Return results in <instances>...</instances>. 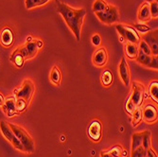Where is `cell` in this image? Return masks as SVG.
I'll list each match as a JSON object with an SVG mask.
<instances>
[{"instance_id": "obj_19", "label": "cell", "mask_w": 158, "mask_h": 157, "mask_svg": "<svg viewBox=\"0 0 158 157\" xmlns=\"http://www.w3.org/2000/svg\"><path fill=\"white\" fill-rule=\"evenodd\" d=\"M124 51H125V54L129 59L135 60L136 56L138 54V47H137V45L133 44V43L126 42Z\"/></svg>"}, {"instance_id": "obj_39", "label": "cell", "mask_w": 158, "mask_h": 157, "mask_svg": "<svg viewBox=\"0 0 158 157\" xmlns=\"http://www.w3.org/2000/svg\"><path fill=\"white\" fill-rule=\"evenodd\" d=\"M152 1H153V0H146V2H147V3H149V4H150V3H152Z\"/></svg>"}, {"instance_id": "obj_25", "label": "cell", "mask_w": 158, "mask_h": 157, "mask_svg": "<svg viewBox=\"0 0 158 157\" xmlns=\"http://www.w3.org/2000/svg\"><path fill=\"white\" fill-rule=\"evenodd\" d=\"M142 134V147L146 151L152 147V133L150 131L141 132Z\"/></svg>"}, {"instance_id": "obj_7", "label": "cell", "mask_w": 158, "mask_h": 157, "mask_svg": "<svg viewBox=\"0 0 158 157\" xmlns=\"http://www.w3.org/2000/svg\"><path fill=\"white\" fill-rule=\"evenodd\" d=\"M0 131H1L2 135L10 142L14 149H16V150H18V151H20L22 152H25L23 145L21 144V142L18 140V138L15 136V134H13V132L11 131V129L10 128L7 121H5V120L0 121Z\"/></svg>"}, {"instance_id": "obj_21", "label": "cell", "mask_w": 158, "mask_h": 157, "mask_svg": "<svg viewBox=\"0 0 158 157\" xmlns=\"http://www.w3.org/2000/svg\"><path fill=\"white\" fill-rule=\"evenodd\" d=\"M113 81H114V76L109 69L104 70L102 73V75H100V82H102V84L104 87L110 86V85L113 83Z\"/></svg>"}, {"instance_id": "obj_5", "label": "cell", "mask_w": 158, "mask_h": 157, "mask_svg": "<svg viewBox=\"0 0 158 157\" xmlns=\"http://www.w3.org/2000/svg\"><path fill=\"white\" fill-rule=\"evenodd\" d=\"M96 16L102 23L105 25H112L119 20V11L116 6L108 5L103 11L97 12Z\"/></svg>"}, {"instance_id": "obj_15", "label": "cell", "mask_w": 158, "mask_h": 157, "mask_svg": "<svg viewBox=\"0 0 158 157\" xmlns=\"http://www.w3.org/2000/svg\"><path fill=\"white\" fill-rule=\"evenodd\" d=\"M14 42L13 31L9 27H5L0 31V44L4 48H10Z\"/></svg>"}, {"instance_id": "obj_26", "label": "cell", "mask_w": 158, "mask_h": 157, "mask_svg": "<svg viewBox=\"0 0 158 157\" xmlns=\"http://www.w3.org/2000/svg\"><path fill=\"white\" fill-rule=\"evenodd\" d=\"M142 147V134L141 133H135L132 135V145H131V151H134L137 148Z\"/></svg>"}, {"instance_id": "obj_2", "label": "cell", "mask_w": 158, "mask_h": 157, "mask_svg": "<svg viewBox=\"0 0 158 157\" xmlns=\"http://www.w3.org/2000/svg\"><path fill=\"white\" fill-rule=\"evenodd\" d=\"M146 95H145V86L141 82L134 81L132 83V92L129 96L126 104H125V110L129 114L132 115L133 112L138 108L141 107L143 101H144Z\"/></svg>"}, {"instance_id": "obj_3", "label": "cell", "mask_w": 158, "mask_h": 157, "mask_svg": "<svg viewBox=\"0 0 158 157\" xmlns=\"http://www.w3.org/2000/svg\"><path fill=\"white\" fill-rule=\"evenodd\" d=\"M10 128L11 129V131L13 132V134H15V136L18 138V140L21 142V144L24 147L25 152L27 153H32L35 151V143L34 140L32 139V137L31 136V134H28L23 127L13 124L10 122H8Z\"/></svg>"}, {"instance_id": "obj_13", "label": "cell", "mask_w": 158, "mask_h": 157, "mask_svg": "<svg viewBox=\"0 0 158 157\" xmlns=\"http://www.w3.org/2000/svg\"><path fill=\"white\" fill-rule=\"evenodd\" d=\"M142 40L147 43V45L150 47L152 50V55L157 56V28L153 31H151L149 32H146L142 35Z\"/></svg>"}, {"instance_id": "obj_9", "label": "cell", "mask_w": 158, "mask_h": 157, "mask_svg": "<svg viewBox=\"0 0 158 157\" xmlns=\"http://www.w3.org/2000/svg\"><path fill=\"white\" fill-rule=\"evenodd\" d=\"M87 134L93 142L98 143V142L100 141V139L102 137V126L99 120L98 119L92 120V122L88 126Z\"/></svg>"}, {"instance_id": "obj_11", "label": "cell", "mask_w": 158, "mask_h": 157, "mask_svg": "<svg viewBox=\"0 0 158 157\" xmlns=\"http://www.w3.org/2000/svg\"><path fill=\"white\" fill-rule=\"evenodd\" d=\"M118 74L120 77V80L125 86H129L131 82V73L130 68H129L128 63L126 61L125 57H122L120 63L118 64Z\"/></svg>"}, {"instance_id": "obj_29", "label": "cell", "mask_w": 158, "mask_h": 157, "mask_svg": "<svg viewBox=\"0 0 158 157\" xmlns=\"http://www.w3.org/2000/svg\"><path fill=\"white\" fill-rule=\"evenodd\" d=\"M28 104L26 101L22 98H16V101H15V108H16V113L17 114H20V113H23L25 112L27 107H28Z\"/></svg>"}, {"instance_id": "obj_34", "label": "cell", "mask_w": 158, "mask_h": 157, "mask_svg": "<svg viewBox=\"0 0 158 157\" xmlns=\"http://www.w3.org/2000/svg\"><path fill=\"white\" fill-rule=\"evenodd\" d=\"M157 67H158V65H157V56L152 55V59H151V62H150V64H149L148 68L157 70Z\"/></svg>"}, {"instance_id": "obj_35", "label": "cell", "mask_w": 158, "mask_h": 157, "mask_svg": "<svg viewBox=\"0 0 158 157\" xmlns=\"http://www.w3.org/2000/svg\"><path fill=\"white\" fill-rule=\"evenodd\" d=\"M100 157H117L113 153H111L108 150L107 151H100Z\"/></svg>"}, {"instance_id": "obj_28", "label": "cell", "mask_w": 158, "mask_h": 157, "mask_svg": "<svg viewBox=\"0 0 158 157\" xmlns=\"http://www.w3.org/2000/svg\"><path fill=\"white\" fill-rule=\"evenodd\" d=\"M135 30L137 31V32H141V33H146V32H149L151 31H152V27L146 25L145 23H141V22H138V23H135L133 27Z\"/></svg>"}, {"instance_id": "obj_24", "label": "cell", "mask_w": 158, "mask_h": 157, "mask_svg": "<svg viewBox=\"0 0 158 157\" xmlns=\"http://www.w3.org/2000/svg\"><path fill=\"white\" fill-rule=\"evenodd\" d=\"M151 59H152V56H149L145 53H143L142 51H140L138 49V54L136 56V58H135V61L140 64L141 65L143 66H146L148 67L149 64H150V62H151Z\"/></svg>"}, {"instance_id": "obj_10", "label": "cell", "mask_w": 158, "mask_h": 157, "mask_svg": "<svg viewBox=\"0 0 158 157\" xmlns=\"http://www.w3.org/2000/svg\"><path fill=\"white\" fill-rule=\"evenodd\" d=\"M108 61V52L105 48H98L92 56V63L97 67H103Z\"/></svg>"}, {"instance_id": "obj_40", "label": "cell", "mask_w": 158, "mask_h": 157, "mask_svg": "<svg viewBox=\"0 0 158 157\" xmlns=\"http://www.w3.org/2000/svg\"><path fill=\"white\" fill-rule=\"evenodd\" d=\"M153 1H157V0H153Z\"/></svg>"}, {"instance_id": "obj_6", "label": "cell", "mask_w": 158, "mask_h": 157, "mask_svg": "<svg viewBox=\"0 0 158 157\" xmlns=\"http://www.w3.org/2000/svg\"><path fill=\"white\" fill-rule=\"evenodd\" d=\"M35 93V85L31 80H25L21 87L14 90V96L16 98H22L30 104L31 98Z\"/></svg>"}, {"instance_id": "obj_20", "label": "cell", "mask_w": 158, "mask_h": 157, "mask_svg": "<svg viewBox=\"0 0 158 157\" xmlns=\"http://www.w3.org/2000/svg\"><path fill=\"white\" fill-rule=\"evenodd\" d=\"M148 93L150 97L152 99L154 102H158V81H152L149 84V89Z\"/></svg>"}, {"instance_id": "obj_33", "label": "cell", "mask_w": 158, "mask_h": 157, "mask_svg": "<svg viewBox=\"0 0 158 157\" xmlns=\"http://www.w3.org/2000/svg\"><path fill=\"white\" fill-rule=\"evenodd\" d=\"M91 42H92V45L95 48H99V46L102 45V37H100L99 34L95 33L94 35H92L91 37Z\"/></svg>"}, {"instance_id": "obj_23", "label": "cell", "mask_w": 158, "mask_h": 157, "mask_svg": "<svg viewBox=\"0 0 158 157\" xmlns=\"http://www.w3.org/2000/svg\"><path fill=\"white\" fill-rule=\"evenodd\" d=\"M48 1H50V0H25V6L27 10H31L37 7L44 6Z\"/></svg>"}, {"instance_id": "obj_27", "label": "cell", "mask_w": 158, "mask_h": 157, "mask_svg": "<svg viewBox=\"0 0 158 157\" xmlns=\"http://www.w3.org/2000/svg\"><path fill=\"white\" fill-rule=\"evenodd\" d=\"M107 6H108V3L105 0H95L92 6V10L95 13H97V12L103 11L107 8Z\"/></svg>"}, {"instance_id": "obj_1", "label": "cell", "mask_w": 158, "mask_h": 157, "mask_svg": "<svg viewBox=\"0 0 158 157\" xmlns=\"http://www.w3.org/2000/svg\"><path fill=\"white\" fill-rule=\"evenodd\" d=\"M57 11L63 16L70 31L75 35L77 41L81 40V27L86 15V10L83 8L75 9L68 6L65 3H59L57 7Z\"/></svg>"}, {"instance_id": "obj_36", "label": "cell", "mask_w": 158, "mask_h": 157, "mask_svg": "<svg viewBox=\"0 0 158 157\" xmlns=\"http://www.w3.org/2000/svg\"><path fill=\"white\" fill-rule=\"evenodd\" d=\"M146 153H147V155H146L147 157H157V153L152 149V147L146 151Z\"/></svg>"}, {"instance_id": "obj_32", "label": "cell", "mask_w": 158, "mask_h": 157, "mask_svg": "<svg viewBox=\"0 0 158 157\" xmlns=\"http://www.w3.org/2000/svg\"><path fill=\"white\" fill-rule=\"evenodd\" d=\"M146 150L143 147H139L134 151H131V157H147Z\"/></svg>"}, {"instance_id": "obj_18", "label": "cell", "mask_w": 158, "mask_h": 157, "mask_svg": "<svg viewBox=\"0 0 158 157\" xmlns=\"http://www.w3.org/2000/svg\"><path fill=\"white\" fill-rule=\"evenodd\" d=\"M49 80L51 81V83L55 86H59L61 84V81H62V72L60 68L57 66V65H54L50 71V75H49Z\"/></svg>"}, {"instance_id": "obj_22", "label": "cell", "mask_w": 158, "mask_h": 157, "mask_svg": "<svg viewBox=\"0 0 158 157\" xmlns=\"http://www.w3.org/2000/svg\"><path fill=\"white\" fill-rule=\"evenodd\" d=\"M132 120H131V123H132V126L134 128L137 127L143 120V118H142V108L141 107H138L136 108L133 114H132Z\"/></svg>"}, {"instance_id": "obj_16", "label": "cell", "mask_w": 158, "mask_h": 157, "mask_svg": "<svg viewBox=\"0 0 158 157\" xmlns=\"http://www.w3.org/2000/svg\"><path fill=\"white\" fill-rule=\"evenodd\" d=\"M137 19L141 23L148 22L149 20L152 19L151 11H150V4L149 3L145 2V3H143L140 6V8L138 10V12H137Z\"/></svg>"}, {"instance_id": "obj_37", "label": "cell", "mask_w": 158, "mask_h": 157, "mask_svg": "<svg viewBox=\"0 0 158 157\" xmlns=\"http://www.w3.org/2000/svg\"><path fill=\"white\" fill-rule=\"evenodd\" d=\"M4 103H5V97L0 93V107H2Z\"/></svg>"}, {"instance_id": "obj_31", "label": "cell", "mask_w": 158, "mask_h": 157, "mask_svg": "<svg viewBox=\"0 0 158 157\" xmlns=\"http://www.w3.org/2000/svg\"><path fill=\"white\" fill-rule=\"evenodd\" d=\"M150 11L152 18H157L158 17V3L157 1H152L150 3Z\"/></svg>"}, {"instance_id": "obj_14", "label": "cell", "mask_w": 158, "mask_h": 157, "mask_svg": "<svg viewBox=\"0 0 158 157\" xmlns=\"http://www.w3.org/2000/svg\"><path fill=\"white\" fill-rule=\"evenodd\" d=\"M15 101H16V97L14 95L10 96L5 98V103L3 104L2 111L5 115L9 118H13L16 115V108H15Z\"/></svg>"}, {"instance_id": "obj_4", "label": "cell", "mask_w": 158, "mask_h": 157, "mask_svg": "<svg viewBox=\"0 0 158 157\" xmlns=\"http://www.w3.org/2000/svg\"><path fill=\"white\" fill-rule=\"evenodd\" d=\"M116 28L120 36L121 42L126 41V42H130V43H133V44L138 45V43L141 40V36L132 26L118 24L116 26Z\"/></svg>"}, {"instance_id": "obj_17", "label": "cell", "mask_w": 158, "mask_h": 157, "mask_svg": "<svg viewBox=\"0 0 158 157\" xmlns=\"http://www.w3.org/2000/svg\"><path fill=\"white\" fill-rule=\"evenodd\" d=\"M10 61L16 68H22L25 64V59L23 58V56L19 52L18 48H15L13 50V52L10 54Z\"/></svg>"}, {"instance_id": "obj_38", "label": "cell", "mask_w": 158, "mask_h": 157, "mask_svg": "<svg viewBox=\"0 0 158 157\" xmlns=\"http://www.w3.org/2000/svg\"><path fill=\"white\" fill-rule=\"evenodd\" d=\"M36 43H37V46H38L39 49L43 48V47H44V42L42 40H36Z\"/></svg>"}, {"instance_id": "obj_30", "label": "cell", "mask_w": 158, "mask_h": 157, "mask_svg": "<svg viewBox=\"0 0 158 157\" xmlns=\"http://www.w3.org/2000/svg\"><path fill=\"white\" fill-rule=\"evenodd\" d=\"M137 47H138V49L140 51H142L143 53H145V54H147L149 56H152V50H151L150 47L147 45V43L145 41L140 40V42L138 43Z\"/></svg>"}, {"instance_id": "obj_8", "label": "cell", "mask_w": 158, "mask_h": 157, "mask_svg": "<svg viewBox=\"0 0 158 157\" xmlns=\"http://www.w3.org/2000/svg\"><path fill=\"white\" fill-rule=\"evenodd\" d=\"M21 55L23 56V58L25 61L27 60H31L37 55L39 51V48L37 46L36 40H33L32 37H28L27 38V42L25 43V45L22 47L17 48Z\"/></svg>"}, {"instance_id": "obj_12", "label": "cell", "mask_w": 158, "mask_h": 157, "mask_svg": "<svg viewBox=\"0 0 158 157\" xmlns=\"http://www.w3.org/2000/svg\"><path fill=\"white\" fill-rule=\"evenodd\" d=\"M142 118L146 123L152 124L157 121L158 112L157 108L152 104H148L144 108H142Z\"/></svg>"}]
</instances>
